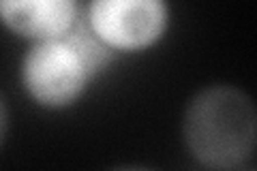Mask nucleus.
Returning <instances> with one entry per match:
<instances>
[{
    "instance_id": "2",
    "label": "nucleus",
    "mask_w": 257,
    "mask_h": 171,
    "mask_svg": "<svg viewBox=\"0 0 257 171\" xmlns=\"http://www.w3.org/2000/svg\"><path fill=\"white\" fill-rule=\"evenodd\" d=\"M187 145L202 165L234 169L251 156L255 145V109L251 99L229 86L202 90L184 118Z\"/></svg>"
},
{
    "instance_id": "3",
    "label": "nucleus",
    "mask_w": 257,
    "mask_h": 171,
    "mask_svg": "<svg viewBox=\"0 0 257 171\" xmlns=\"http://www.w3.org/2000/svg\"><path fill=\"white\" fill-rule=\"evenodd\" d=\"M88 22L107 45L142 50L163 35L167 9L163 0H92Z\"/></svg>"
},
{
    "instance_id": "4",
    "label": "nucleus",
    "mask_w": 257,
    "mask_h": 171,
    "mask_svg": "<svg viewBox=\"0 0 257 171\" xmlns=\"http://www.w3.org/2000/svg\"><path fill=\"white\" fill-rule=\"evenodd\" d=\"M75 0H0V20L22 37L45 41L75 22Z\"/></svg>"
},
{
    "instance_id": "5",
    "label": "nucleus",
    "mask_w": 257,
    "mask_h": 171,
    "mask_svg": "<svg viewBox=\"0 0 257 171\" xmlns=\"http://www.w3.org/2000/svg\"><path fill=\"white\" fill-rule=\"evenodd\" d=\"M7 131V111H5V103L0 99V143H3V137Z\"/></svg>"
},
{
    "instance_id": "1",
    "label": "nucleus",
    "mask_w": 257,
    "mask_h": 171,
    "mask_svg": "<svg viewBox=\"0 0 257 171\" xmlns=\"http://www.w3.org/2000/svg\"><path fill=\"white\" fill-rule=\"evenodd\" d=\"M109 62V45L77 20L60 37L39 41L24 60V84L45 107H64L82 94L86 81Z\"/></svg>"
}]
</instances>
